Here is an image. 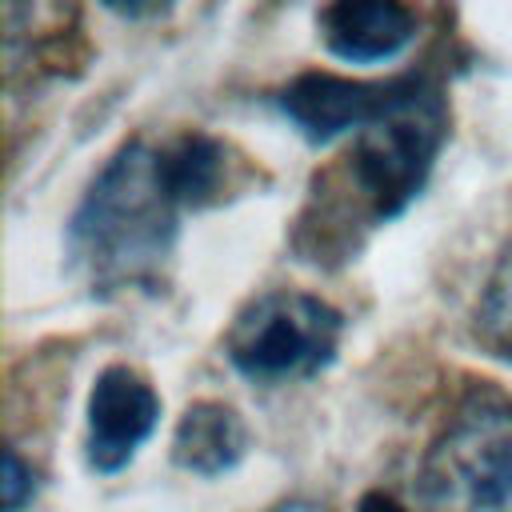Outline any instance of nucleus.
<instances>
[{
    "label": "nucleus",
    "instance_id": "f257e3e1",
    "mask_svg": "<svg viewBox=\"0 0 512 512\" xmlns=\"http://www.w3.org/2000/svg\"><path fill=\"white\" fill-rule=\"evenodd\" d=\"M184 200L168 176L164 144L128 140L92 176L68 220L72 272L96 296L160 288L180 240Z\"/></svg>",
    "mask_w": 512,
    "mask_h": 512
},
{
    "label": "nucleus",
    "instance_id": "f03ea898",
    "mask_svg": "<svg viewBox=\"0 0 512 512\" xmlns=\"http://www.w3.org/2000/svg\"><path fill=\"white\" fill-rule=\"evenodd\" d=\"M448 136V104L428 76H396L392 100L356 132L348 172L372 224L400 216L424 188Z\"/></svg>",
    "mask_w": 512,
    "mask_h": 512
},
{
    "label": "nucleus",
    "instance_id": "7ed1b4c3",
    "mask_svg": "<svg viewBox=\"0 0 512 512\" xmlns=\"http://www.w3.org/2000/svg\"><path fill=\"white\" fill-rule=\"evenodd\" d=\"M420 512H512V400L468 396L416 476Z\"/></svg>",
    "mask_w": 512,
    "mask_h": 512
},
{
    "label": "nucleus",
    "instance_id": "20e7f679",
    "mask_svg": "<svg viewBox=\"0 0 512 512\" xmlns=\"http://www.w3.org/2000/svg\"><path fill=\"white\" fill-rule=\"evenodd\" d=\"M344 336V316L308 292L272 288L252 296L228 324L224 356L232 368L264 388L320 376Z\"/></svg>",
    "mask_w": 512,
    "mask_h": 512
},
{
    "label": "nucleus",
    "instance_id": "39448f33",
    "mask_svg": "<svg viewBox=\"0 0 512 512\" xmlns=\"http://www.w3.org/2000/svg\"><path fill=\"white\" fill-rule=\"evenodd\" d=\"M160 424V396L156 388L128 364H108L88 392V432L84 452L88 468L112 476L132 464L140 444Z\"/></svg>",
    "mask_w": 512,
    "mask_h": 512
},
{
    "label": "nucleus",
    "instance_id": "423d86ee",
    "mask_svg": "<svg viewBox=\"0 0 512 512\" xmlns=\"http://www.w3.org/2000/svg\"><path fill=\"white\" fill-rule=\"evenodd\" d=\"M396 92V76L392 80H348L336 72H300L296 80H288L276 96L280 112L312 140V144H328L336 136H356Z\"/></svg>",
    "mask_w": 512,
    "mask_h": 512
},
{
    "label": "nucleus",
    "instance_id": "0eeeda50",
    "mask_svg": "<svg viewBox=\"0 0 512 512\" xmlns=\"http://www.w3.org/2000/svg\"><path fill=\"white\" fill-rule=\"evenodd\" d=\"M324 48L348 64H380L400 56L416 36V16L392 0H340L316 12Z\"/></svg>",
    "mask_w": 512,
    "mask_h": 512
},
{
    "label": "nucleus",
    "instance_id": "6e6552de",
    "mask_svg": "<svg viewBox=\"0 0 512 512\" xmlns=\"http://www.w3.org/2000/svg\"><path fill=\"white\" fill-rule=\"evenodd\" d=\"M248 456V424L232 404L196 400L172 432V460L192 476H224Z\"/></svg>",
    "mask_w": 512,
    "mask_h": 512
},
{
    "label": "nucleus",
    "instance_id": "1a4fd4ad",
    "mask_svg": "<svg viewBox=\"0 0 512 512\" xmlns=\"http://www.w3.org/2000/svg\"><path fill=\"white\" fill-rule=\"evenodd\" d=\"M164 164L188 212L216 204L228 188V148L208 132H184L164 144Z\"/></svg>",
    "mask_w": 512,
    "mask_h": 512
},
{
    "label": "nucleus",
    "instance_id": "9d476101",
    "mask_svg": "<svg viewBox=\"0 0 512 512\" xmlns=\"http://www.w3.org/2000/svg\"><path fill=\"white\" fill-rule=\"evenodd\" d=\"M476 328L496 356L512 360V248L496 260V268L484 284V296L476 308Z\"/></svg>",
    "mask_w": 512,
    "mask_h": 512
},
{
    "label": "nucleus",
    "instance_id": "9b49d317",
    "mask_svg": "<svg viewBox=\"0 0 512 512\" xmlns=\"http://www.w3.org/2000/svg\"><path fill=\"white\" fill-rule=\"evenodd\" d=\"M32 496H36V476L20 460V452L8 448L4 452V512H20L24 504H32Z\"/></svg>",
    "mask_w": 512,
    "mask_h": 512
},
{
    "label": "nucleus",
    "instance_id": "f8f14e48",
    "mask_svg": "<svg viewBox=\"0 0 512 512\" xmlns=\"http://www.w3.org/2000/svg\"><path fill=\"white\" fill-rule=\"evenodd\" d=\"M356 512H408V508L396 496H388V492H364L360 504H356Z\"/></svg>",
    "mask_w": 512,
    "mask_h": 512
},
{
    "label": "nucleus",
    "instance_id": "ddd939ff",
    "mask_svg": "<svg viewBox=\"0 0 512 512\" xmlns=\"http://www.w3.org/2000/svg\"><path fill=\"white\" fill-rule=\"evenodd\" d=\"M268 512H324L316 500H304V496H292V500H280V504H272Z\"/></svg>",
    "mask_w": 512,
    "mask_h": 512
}]
</instances>
